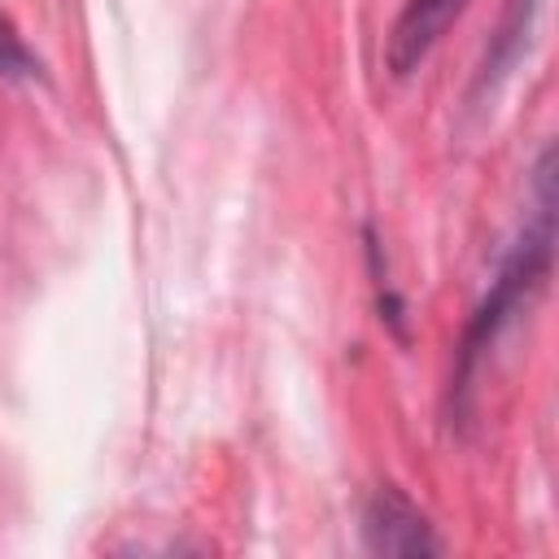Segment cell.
Here are the masks:
<instances>
[{"mask_svg":"<svg viewBox=\"0 0 559 559\" xmlns=\"http://www.w3.org/2000/svg\"><path fill=\"white\" fill-rule=\"evenodd\" d=\"M0 74L9 79H39V57L22 44V35L13 31V22L0 13Z\"/></svg>","mask_w":559,"mask_h":559,"instance_id":"4","label":"cell"},{"mask_svg":"<svg viewBox=\"0 0 559 559\" xmlns=\"http://www.w3.org/2000/svg\"><path fill=\"white\" fill-rule=\"evenodd\" d=\"M542 205H537V227L524 231V240L515 245V253L507 258V266L498 271L489 297L476 306L463 345H459V371H454V397L467 393V380L480 362V354L498 341V332L511 323V314L542 288L546 271H550V157L542 162Z\"/></svg>","mask_w":559,"mask_h":559,"instance_id":"1","label":"cell"},{"mask_svg":"<svg viewBox=\"0 0 559 559\" xmlns=\"http://www.w3.org/2000/svg\"><path fill=\"white\" fill-rule=\"evenodd\" d=\"M362 542L376 555H432V524L393 485H380L362 511Z\"/></svg>","mask_w":559,"mask_h":559,"instance_id":"2","label":"cell"},{"mask_svg":"<svg viewBox=\"0 0 559 559\" xmlns=\"http://www.w3.org/2000/svg\"><path fill=\"white\" fill-rule=\"evenodd\" d=\"M467 9V0H406L389 44H384V61L397 79H406L411 70H419V61L437 48V39L450 31V22Z\"/></svg>","mask_w":559,"mask_h":559,"instance_id":"3","label":"cell"}]
</instances>
